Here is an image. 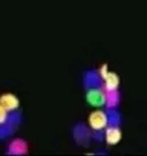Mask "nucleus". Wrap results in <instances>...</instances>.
I'll return each mask as SVG.
<instances>
[{
    "label": "nucleus",
    "instance_id": "1",
    "mask_svg": "<svg viewBox=\"0 0 147 156\" xmlns=\"http://www.w3.org/2000/svg\"><path fill=\"white\" fill-rule=\"evenodd\" d=\"M86 101L93 107H102L103 105H106V92L101 87L88 88Z\"/></svg>",
    "mask_w": 147,
    "mask_h": 156
},
{
    "label": "nucleus",
    "instance_id": "2",
    "mask_svg": "<svg viewBox=\"0 0 147 156\" xmlns=\"http://www.w3.org/2000/svg\"><path fill=\"white\" fill-rule=\"evenodd\" d=\"M88 124L94 131H100V130L106 129L108 124L107 114L102 110H97V112H91L88 116Z\"/></svg>",
    "mask_w": 147,
    "mask_h": 156
},
{
    "label": "nucleus",
    "instance_id": "3",
    "mask_svg": "<svg viewBox=\"0 0 147 156\" xmlns=\"http://www.w3.org/2000/svg\"><path fill=\"white\" fill-rule=\"evenodd\" d=\"M0 106L5 109L6 112H13L15 109H17L20 106V101L16 95L12 93H5L0 97Z\"/></svg>",
    "mask_w": 147,
    "mask_h": 156
},
{
    "label": "nucleus",
    "instance_id": "4",
    "mask_svg": "<svg viewBox=\"0 0 147 156\" xmlns=\"http://www.w3.org/2000/svg\"><path fill=\"white\" fill-rule=\"evenodd\" d=\"M122 139V131L118 126H109L106 129V141L108 145H116Z\"/></svg>",
    "mask_w": 147,
    "mask_h": 156
},
{
    "label": "nucleus",
    "instance_id": "5",
    "mask_svg": "<svg viewBox=\"0 0 147 156\" xmlns=\"http://www.w3.org/2000/svg\"><path fill=\"white\" fill-rule=\"evenodd\" d=\"M118 84H120V78L115 73H108L107 77L105 78V92H110V91H117Z\"/></svg>",
    "mask_w": 147,
    "mask_h": 156
},
{
    "label": "nucleus",
    "instance_id": "6",
    "mask_svg": "<svg viewBox=\"0 0 147 156\" xmlns=\"http://www.w3.org/2000/svg\"><path fill=\"white\" fill-rule=\"evenodd\" d=\"M85 85L88 88L101 87V80L99 78V75L95 71H88L85 73Z\"/></svg>",
    "mask_w": 147,
    "mask_h": 156
},
{
    "label": "nucleus",
    "instance_id": "7",
    "mask_svg": "<svg viewBox=\"0 0 147 156\" xmlns=\"http://www.w3.org/2000/svg\"><path fill=\"white\" fill-rule=\"evenodd\" d=\"M9 153L16 154V155L25 154L27 153V144L24 141H22V140H15V141L10 144Z\"/></svg>",
    "mask_w": 147,
    "mask_h": 156
},
{
    "label": "nucleus",
    "instance_id": "8",
    "mask_svg": "<svg viewBox=\"0 0 147 156\" xmlns=\"http://www.w3.org/2000/svg\"><path fill=\"white\" fill-rule=\"evenodd\" d=\"M120 102V93L117 91H110L106 92V106L109 109L115 108Z\"/></svg>",
    "mask_w": 147,
    "mask_h": 156
},
{
    "label": "nucleus",
    "instance_id": "9",
    "mask_svg": "<svg viewBox=\"0 0 147 156\" xmlns=\"http://www.w3.org/2000/svg\"><path fill=\"white\" fill-rule=\"evenodd\" d=\"M6 121H7V112L0 106V125L6 123Z\"/></svg>",
    "mask_w": 147,
    "mask_h": 156
},
{
    "label": "nucleus",
    "instance_id": "10",
    "mask_svg": "<svg viewBox=\"0 0 147 156\" xmlns=\"http://www.w3.org/2000/svg\"><path fill=\"white\" fill-rule=\"evenodd\" d=\"M108 75V68H107V64H103L102 67H101V69H100V76L105 79V78L107 77Z\"/></svg>",
    "mask_w": 147,
    "mask_h": 156
}]
</instances>
